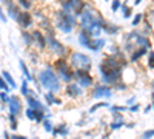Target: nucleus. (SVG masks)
<instances>
[{"instance_id":"31","label":"nucleus","mask_w":154,"mask_h":139,"mask_svg":"<svg viewBox=\"0 0 154 139\" xmlns=\"http://www.w3.org/2000/svg\"><path fill=\"white\" fill-rule=\"evenodd\" d=\"M42 122H43V128H45L46 131H53V124H51L48 119H43Z\"/></svg>"},{"instance_id":"35","label":"nucleus","mask_w":154,"mask_h":139,"mask_svg":"<svg viewBox=\"0 0 154 139\" xmlns=\"http://www.w3.org/2000/svg\"><path fill=\"white\" fill-rule=\"evenodd\" d=\"M148 67H149L151 70L154 68V51L149 53V57H148Z\"/></svg>"},{"instance_id":"6","label":"nucleus","mask_w":154,"mask_h":139,"mask_svg":"<svg viewBox=\"0 0 154 139\" xmlns=\"http://www.w3.org/2000/svg\"><path fill=\"white\" fill-rule=\"evenodd\" d=\"M54 67H56V70H57L59 74H60V79L65 81L66 84L71 82V81L74 79V71L71 70V67H69V64H68L66 57L57 59V60L54 62Z\"/></svg>"},{"instance_id":"2","label":"nucleus","mask_w":154,"mask_h":139,"mask_svg":"<svg viewBox=\"0 0 154 139\" xmlns=\"http://www.w3.org/2000/svg\"><path fill=\"white\" fill-rule=\"evenodd\" d=\"M105 23V19L102 17L99 11H96L93 6L86 5V8L80 14V27L83 31H86L91 37H97L102 33V27Z\"/></svg>"},{"instance_id":"16","label":"nucleus","mask_w":154,"mask_h":139,"mask_svg":"<svg viewBox=\"0 0 154 139\" xmlns=\"http://www.w3.org/2000/svg\"><path fill=\"white\" fill-rule=\"evenodd\" d=\"M6 12H8V16L9 17H12L14 20H17V17H19V5H16V3H12V2H9V3H6Z\"/></svg>"},{"instance_id":"45","label":"nucleus","mask_w":154,"mask_h":139,"mask_svg":"<svg viewBox=\"0 0 154 139\" xmlns=\"http://www.w3.org/2000/svg\"><path fill=\"white\" fill-rule=\"evenodd\" d=\"M140 2H142V0H136V2H134V5H139Z\"/></svg>"},{"instance_id":"38","label":"nucleus","mask_w":154,"mask_h":139,"mask_svg":"<svg viewBox=\"0 0 154 139\" xmlns=\"http://www.w3.org/2000/svg\"><path fill=\"white\" fill-rule=\"evenodd\" d=\"M120 6H122V3H120V0H114V2H112V6H111V8H112V11L116 12V11H117V9H119Z\"/></svg>"},{"instance_id":"19","label":"nucleus","mask_w":154,"mask_h":139,"mask_svg":"<svg viewBox=\"0 0 154 139\" xmlns=\"http://www.w3.org/2000/svg\"><path fill=\"white\" fill-rule=\"evenodd\" d=\"M86 8V3H83L82 0H74V5H72V12L75 16H80L82 11Z\"/></svg>"},{"instance_id":"8","label":"nucleus","mask_w":154,"mask_h":139,"mask_svg":"<svg viewBox=\"0 0 154 139\" xmlns=\"http://www.w3.org/2000/svg\"><path fill=\"white\" fill-rule=\"evenodd\" d=\"M46 45H49V48L53 49V51H56V54H59V56H62V57H66V54H68L66 46H63V45L56 39L54 34H48V37H46Z\"/></svg>"},{"instance_id":"1","label":"nucleus","mask_w":154,"mask_h":139,"mask_svg":"<svg viewBox=\"0 0 154 139\" xmlns=\"http://www.w3.org/2000/svg\"><path fill=\"white\" fill-rule=\"evenodd\" d=\"M126 59L123 56V53L117 51L112 56H108L102 60V64L99 67L100 74H102V81L103 84L109 85V84H117L119 77H120V73L123 70V67H126Z\"/></svg>"},{"instance_id":"26","label":"nucleus","mask_w":154,"mask_h":139,"mask_svg":"<svg viewBox=\"0 0 154 139\" xmlns=\"http://www.w3.org/2000/svg\"><path fill=\"white\" fill-rule=\"evenodd\" d=\"M8 119H9V124H11V128L12 130H16L17 128V116L16 115H11V113H9V116H8Z\"/></svg>"},{"instance_id":"24","label":"nucleus","mask_w":154,"mask_h":139,"mask_svg":"<svg viewBox=\"0 0 154 139\" xmlns=\"http://www.w3.org/2000/svg\"><path fill=\"white\" fill-rule=\"evenodd\" d=\"M0 90L5 91V93H9V91H11V87L6 84V81L2 77V76H0Z\"/></svg>"},{"instance_id":"3","label":"nucleus","mask_w":154,"mask_h":139,"mask_svg":"<svg viewBox=\"0 0 154 139\" xmlns=\"http://www.w3.org/2000/svg\"><path fill=\"white\" fill-rule=\"evenodd\" d=\"M38 81H40V85L49 93L56 94L60 90V79L51 68H45L38 73Z\"/></svg>"},{"instance_id":"28","label":"nucleus","mask_w":154,"mask_h":139,"mask_svg":"<svg viewBox=\"0 0 154 139\" xmlns=\"http://www.w3.org/2000/svg\"><path fill=\"white\" fill-rule=\"evenodd\" d=\"M25 115H26V118L29 121H35V110L34 108H28L26 111H25Z\"/></svg>"},{"instance_id":"47","label":"nucleus","mask_w":154,"mask_h":139,"mask_svg":"<svg viewBox=\"0 0 154 139\" xmlns=\"http://www.w3.org/2000/svg\"><path fill=\"white\" fill-rule=\"evenodd\" d=\"M152 108H154V104H152Z\"/></svg>"},{"instance_id":"12","label":"nucleus","mask_w":154,"mask_h":139,"mask_svg":"<svg viewBox=\"0 0 154 139\" xmlns=\"http://www.w3.org/2000/svg\"><path fill=\"white\" fill-rule=\"evenodd\" d=\"M91 96L93 97H111L112 96V91L109 90L108 87H105V85H99V87H96L94 90L91 91Z\"/></svg>"},{"instance_id":"10","label":"nucleus","mask_w":154,"mask_h":139,"mask_svg":"<svg viewBox=\"0 0 154 139\" xmlns=\"http://www.w3.org/2000/svg\"><path fill=\"white\" fill-rule=\"evenodd\" d=\"M22 28H29L31 27V23H32V16L29 14L28 11H22V12H19V17H17V20H16Z\"/></svg>"},{"instance_id":"36","label":"nucleus","mask_w":154,"mask_h":139,"mask_svg":"<svg viewBox=\"0 0 154 139\" xmlns=\"http://www.w3.org/2000/svg\"><path fill=\"white\" fill-rule=\"evenodd\" d=\"M122 125H123V121H116V122L111 124V128H112V130H117V128L122 127Z\"/></svg>"},{"instance_id":"18","label":"nucleus","mask_w":154,"mask_h":139,"mask_svg":"<svg viewBox=\"0 0 154 139\" xmlns=\"http://www.w3.org/2000/svg\"><path fill=\"white\" fill-rule=\"evenodd\" d=\"M119 30H120V27L109 23L108 20H105L103 27H102V31H105V33H108V34H116V33H119Z\"/></svg>"},{"instance_id":"29","label":"nucleus","mask_w":154,"mask_h":139,"mask_svg":"<svg viewBox=\"0 0 154 139\" xmlns=\"http://www.w3.org/2000/svg\"><path fill=\"white\" fill-rule=\"evenodd\" d=\"M19 5H20L22 8H25V9H29V8L32 6L31 0H19Z\"/></svg>"},{"instance_id":"33","label":"nucleus","mask_w":154,"mask_h":139,"mask_svg":"<svg viewBox=\"0 0 154 139\" xmlns=\"http://www.w3.org/2000/svg\"><path fill=\"white\" fill-rule=\"evenodd\" d=\"M142 19H143V16L142 14H136L134 16V19H133V27H137V25L142 22Z\"/></svg>"},{"instance_id":"11","label":"nucleus","mask_w":154,"mask_h":139,"mask_svg":"<svg viewBox=\"0 0 154 139\" xmlns=\"http://www.w3.org/2000/svg\"><path fill=\"white\" fill-rule=\"evenodd\" d=\"M8 107H9V113L11 115H19V113L22 111V100L19 96H12L9 99V102H8Z\"/></svg>"},{"instance_id":"4","label":"nucleus","mask_w":154,"mask_h":139,"mask_svg":"<svg viewBox=\"0 0 154 139\" xmlns=\"http://www.w3.org/2000/svg\"><path fill=\"white\" fill-rule=\"evenodd\" d=\"M56 28L60 30L62 33H71L72 28L75 27V17L72 16V12L66 11H57L56 12V19H54Z\"/></svg>"},{"instance_id":"39","label":"nucleus","mask_w":154,"mask_h":139,"mask_svg":"<svg viewBox=\"0 0 154 139\" xmlns=\"http://www.w3.org/2000/svg\"><path fill=\"white\" fill-rule=\"evenodd\" d=\"M0 20H2V22H6L8 20V17H6V14H5V11H3L2 6H0Z\"/></svg>"},{"instance_id":"7","label":"nucleus","mask_w":154,"mask_h":139,"mask_svg":"<svg viewBox=\"0 0 154 139\" xmlns=\"http://www.w3.org/2000/svg\"><path fill=\"white\" fill-rule=\"evenodd\" d=\"M71 67L75 70H91V59L83 53H72L71 56Z\"/></svg>"},{"instance_id":"30","label":"nucleus","mask_w":154,"mask_h":139,"mask_svg":"<svg viewBox=\"0 0 154 139\" xmlns=\"http://www.w3.org/2000/svg\"><path fill=\"white\" fill-rule=\"evenodd\" d=\"M122 11H123V19H130L131 17V8H128V6H120Z\"/></svg>"},{"instance_id":"27","label":"nucleus","mask_w":154,"mask_h":139,"mask_svg":"<svg viewBox=\"0 0 154 139\" xmlns=\"http://www.w3.org/2000/svg\"><path fill=\"white\" fill-rule=\"evenodd\" d=\"M20 90H22L20 93H22L23 96H28V94H29V91H31V90L28 88V81H26V79H25V81L22 82V88H20Z\"/></svg>"},{"instance_id":"21","label":"nucleus","mask_w":154,"mask_h":139,"mask_svg":"<svg viewBox=\"0 0 154 139\" xmlns=\"http://www.w3.org/2000/svg\"><path fill=\"white\" fill-rule=\"evenodd\" d=\"M19 64H20V68H22V71H23V74H25V77H26V81L29 82V81H34L32 79V74H31V71L28 70V67H26V64H25V62L20 59L19 60Z\"/></svg>"},{"instance_id":"43","label":"nucleus","mask_w":154,"mask_h":139,"mask_svg":"<svg viewBox=\"0 0 154 139\" xmlns=\"http://www.w3.org/2000/svg\"><path fill=\"white\" fill-rule=\"evenodd\" d=\"M69 2H71V0H60V3H62V6H63V5H66V3H69Z\"/></svg>"},{"instance_id":"15","label":"nucleus","mask_w":154,"mask_h":139,"mask_svg":"<svg viewBox=\"0 0 154 139\" xmlns=\"http://www.w3.org/2000/svg\"><path fill=\"white\" fill-rule=\"evenodd\" d=\"M32 36H34V42H37L38 48H40V49H43V48L46 46V37L42 34V31L35 30V31H32Z\"/></svg>"},{"instance_id":"41","label":"nucleus","mask_w":154,"mask_h":139,"mask_svg":"<svg viewBox=\"0 0 154 139\" xmlns=\"http://www.w3.org/2000/svg\"><path fill=\"white\" fill-rule=\"evenodd\" d=\"M9 139H26L25 136H17V134H14V136H11Z\"/></svg>"},{"instance_id":"40","label":"nucleus","mask_w":154,"mask_h":139,"mask_svg":"<svg viewBox=\"0 0 154 139\" xmlns=\"http://www.w3.org/2000/svg\"><path fill=\"white\" fill-rule=\"evenodd\" d=\"M111 110H112V111H123L125 108H123V107H111Z\"/></svg>"},{"instance_id":"5","label":"nucleus","mask_w":154,"mask_h":139,"mask_svg":"<svg viewBox=\"0 0 154 139\" xmlns=\"http://www.w3.org/2000/svg\"><path fill=\"white\" fill-rule=\"evenodd\" d=\"M79 43L82 46L88 48V49H91V51H94V53L100 51V49L106 45V42L103 39H94V37H91L83 30H80V33H79Z\"/></svg>"},{"instance_id":"46","label":"nucleus","mask_w":154,"mask_h":139,"mask_svg":"<svg viewBox=\"0 0 154 139\" xmlns=\"http://www.w3.org/2000/svg\"><path fill=\"white\" fill-rule=\"evenodd\" d=\"M152 90H154V82H152Z\"/></svg>"},{"instance_id":"34","label":"nucleus","mask_w":154,"mask_h":139,"mask_svg":"<svg viewBox=\"0 0 154 139\" xmlns=\"http://www.w3.org/2000/svg\"><path fill=\"white\" fill-rule=\"evenodd\" d=\"M0 99H2V102H3V104H8L11 97H9V96H8L5 91H2V93H0Z\"/></svg>"},{"instance_id":"32","label":"nucleus","mask_w":154,"mask_h":139,"mask_svg":"<svg viewBox=\"0 0 154 139\" xmlns=\"http://www.w3.org/2000/svg\"><path fill=\"white\" fill-rule=\"evenodd\" d=\"M100 107H108V104L106 102H99V104H96V105H93L91 108H89V113H94L97 108H100Z\"/></svg>"},{"instance_id":"48","label":"nucleus","mask_w":154,"mask_h":139,"mask_svg":"<svg viewBox=\"0 0 154 139\" xmlns=\"http://www.w3.org/2000/svg\"><path fill=\"white\" fill-rule=\"evenodd\" d=\"M34 139H37V137H34Z\"/></svg>"},{"instance_id":"42","label":"nucleus","mask_w":154,"mask_h":139,"mask_svg":"<svg viewBox=\"0 0 154 139\" xmlns=\"http://www.w3.org/2000/svg\"><path fill=\"white\" fill-rule=\"evenodd\" d=\"M139 107H140V105H139V104H136V105H133L130 110H131V111H137V110H139Z\"/></svg>"},{"instance_id":"25","label":"nucleus","mask_w":154,"mask_h":139,"mask_svg":"<svg viewBox=\"0 0 154 139\" xmlns=\"http://www.w3.org/2000/svg\"><path fill=\"white\" fill-rule=\"evenodd\" d=\"M54 134H62V136H65L68 134V128H66V125H60V127H57L56 130H53Z\"/></svg>"},{"instance_id":"14","label":"nucleus","mask_w":154,"mask_h":139,"mask_svg":"<svg viewBox=\"0 0 154 139\" xmlns=\"http://www.w3.org/2000/svg\"><path fill=\"white\" fill-rule=\"evenodd\" d=\"M26 102H28V105H29V108H34V110H46L45 107H43V104L40 102L38 99H35L32 94H28L26 96Z\"/></svg>"},{"instance_id":"22","label":"nucleus","mask_w":154,"mask_h":139,"mask_svg":"<svg viewBox=\"0 0 154 139\" xmlns=\"http://www.w3.org/2000/svg\"><path fill=\"white\" fill-rule=\"evenodd\" d=\"M45 97H46V100H48V104H51V105H54V104H56V105H60V104H62V100L57 99V97L54 96V93H48Z\"/></svg>"},{"instance_id":"23","label":"nucleus","mask_w":154,"mask_h":139,"mask_svg":"<svg viewBox=\"0 0 154 139\" xmlns=\"http://www.w3.org/2000/svg\"><path fill=\"white\" fill-rule=\"evenodd\" d=\"M22 37H23V42L26 43V45H32L34 43V36L28 31H23L22 33Z\"/></svg>"},{"instance_id":"13","label":"nucleus","mask_w":154,"mask_h":139,"mask_svg":"<svg viewBox=\"0 0 154 139\" xmlns=\"http://www.w3.org/2000/svg\"><path fill=\"white\" fill-rule=\"evenodd\" d=\"M65 93H66V96H69V97H79V96H82V87H80L79 84H69V82H68Z\"/></svg>"},{"instance_id":"20","label":"nucleus","mask_w":154,"mask_h":139,"mask_svg":"<svg viewBox=\"0 0 154 139\" xmlns=\"http://www.w3.org/2000/svg\"><path fill=\"white\" fill-rule=\"evenodd\" d=\"M0 76H2V77L6 81V84L12 88V90H14V88H17V84H16V81L14 79H12V76L8 73V71H2V74H0Z\"/></svg>"},{"instance_id":"37","label":"nucleus","mask_w":154,"mask_h":139,"mask_svg":"<svg viewBox=\"0 0 154 139\" xmlns=\"http://www.w3.org/2000/svg\"><path fill=\"white\" fill-rule=\"evenodd\" d=\"M152 136H154V128H152V130L145 131V133L142 134V139H149V137H152Z\"/></svg>"},{"instance_id":"44","label":"nucleus","mask_w":154,"mask_h":139,"mask_svg":"<svg viewBox=\"0 0 154 139\" xmlns=\"http://www.w3.org/2000/svg\"><path fill=\"white\" fill-rule=\"evenodd\" d=\"M134 100H136V97H131L130 100H128V105H130V104H133V102H134Z\"/></svg>"},{"instance_id":"9","label":"nucleus","mask_w":154,"mask_h":139,"mask_svg":"<svg viewBox=\"0 0 154 139\" xmlns=\"http://www.w3.org/2000/svg\"><path fill=\"white\" fill-rule=\"evenodd\" d=\"M74 79H77V84H79L80 87H91L94 79H93V76L89 74V71L86 70H75L74 71Z\"/></svg>"},{"instance_id":"17","label":"nucleus","mask_w":154,"mask_h":139,"mask_svg":"<svg viewBox=\"0 0 154 139\" xmlns=\"http://www.w3.org/2000/svg\"><path fill=\"white\" fill-rule=\"evenodd\" d=\"M146 51H148V48L146 46H139L136 51H133L131 53V56H130V60L131 62H137L140 57H142L143 54H146Z\"/></svg>"}]
</instances>
